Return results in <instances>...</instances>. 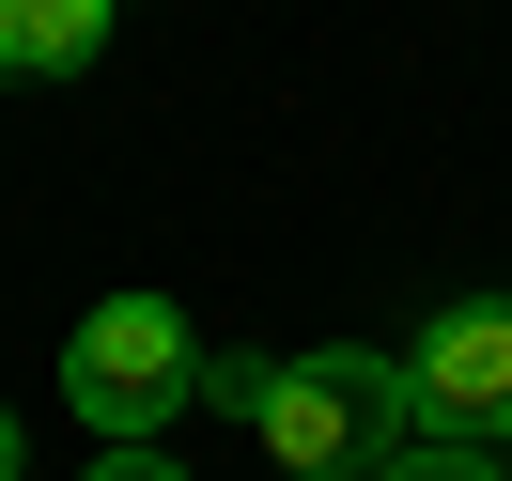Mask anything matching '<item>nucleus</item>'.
Masks as SVG:
<instances>
[{"label": "nucleus", "instance_id": "nucleus-1", "mask_svg": "<svg viewBox=\"0 0 512 481\" xmlns=\"http://www.w3.org/2000/svg\"><path fill=\"white\" fill-rule=\"evenodd\" d=\"M249 435H264V466L280 481H373L388 450L419 435V404H404V357H373V342H326V357H264V404H249Z\"/></svg>", "mask_w": 512, "mask_h": 481}, {"label": "nucleus", "instance_id": "nucleus-2", "mask_svg": "<svg viewBox=\"0 0 512 481\" xmlns=\"http://www.w3.org/2000/svg\"><path fill=\"white\" fill-rule=\"evenodd\" d=\"M63 404L94 419L109 450L156 435L171 404H202V342H187V311H171V295H94V311H78V342H63Z\"/></svg>", "mask_w": 512, "mask_h": 481}, {"label": "nucleus", "instance_id": "nucleus-3", "mask_svg": "<svg viewBox=\"0 0 512 481\" xmlns=\"http://www.w3.org/2000/svg\"><path fill=\"white\" fill-rule=\"evenodd\" d=\"M404 404H419V435H481V450L512 435V295H450L419 326L404 342Z\"/></svg>", "mask_w": 512, "mask_h": 481}, {"label": "nucleus", "instance_id": "nucleus-4", "mask_svg": "<svg viewBox=\"0 0 512 481\" xmlns=\"http://www.w3.org/2000/svg\"><path fill=\"white\" fill-rule=\"evenodd\" d=\"M109 47V0H0V78H78Z\"/></svg>", "mask_w": 512, "mask_h": 481}, {"label": "nucleus", "instance_id": "nucleus-5", "mask_svg": "<svg viewBox=\"0 0 512 481\" xmlns=\"http://www.w3.org/2000/svg\"><path fill=\"white\" fill-rule=\"evenodd\" d=\"M373 481H512V466H497L481 435H404V450H388Z\"/></svg>", "mask_w": 512, "mask_h": 481}, {"label": "nucleus", "instance_id": "nucleus-6", "mask_svg": "<svg viewBox=\"0 0 512 481\" xmlns=\"http://www.w3.org/2000/svg\"><path fill=\"white\" fill-rule=\"evenodd\" d=\"M94 481H187V466H171V450H156V435H125V450H109V466H94Z\"/></svg>", "mask_w": 512, "mask_h": 481}, {"label": "nucleus", "instance_id": "nucleus-7", "mask_svg": "<svg viewBox=\"0 0 512 481\" xmlns=\"http://www.w3.org/2000/svg\"><path fill=\"white\" fill-rule=\"evenodd\" d=\"M0 481H16V419H0Z\"/></svg>", "mask_w": 512, "mask_h": 481}]
</instances>
